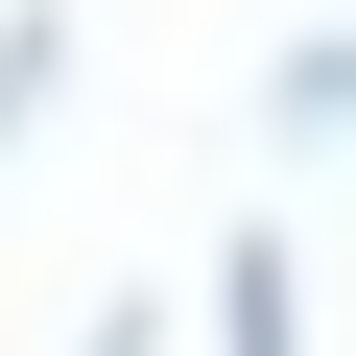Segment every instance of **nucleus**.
<instances>
[{"mask_svg":"<svg viewBox=\"0 0 356 356\" xmlns=\"http://www.w3.org/2000/svg\"><path fill=\"white\" fill-rule=\"evenodd\" d=\"M261 143H356V24H285L261 48Z\"/></svg>","mask_w":356,"mask_h":356,"instance_id":"1","label":"nucleus"},{"mask_svg":"<svg viewBox=\"0 0 356 356\" xmlns=\"http://www.w3.org/2000/svg\"><path fill=\"white\" fill-rule=\"evenodd\" d=\"M214 356H309V261L285 238H214Z\"/></svg>","mask_w":356,"mask_h":356,"instance_id":"2","label":"nucleus"},{"mask_svg":"<svg viewBox=\"0 0 356 356\" xmlns=\"http://www.w3.org/2000/svg\"><path fill=\"white\" fill-rule=\"evenodd\" d=\"M48 95H72V24H48V0H0V143H48Z\"/></svg>","mask_w":356,"mask_h":356,"instance_id":"3","label":"nucleus"},{"mask_svg":"<svg viewBox=\"0 0 356 356\" xmlns=\"http://www.w3.org/2000/svg\"><path fill=\"white\" fill-rule=\"evenodd\" d=\"M72 356H166V309H95V332H72Z\"/></svg>","mask_w":356,"mask_h":356,"instance_id":"4","label":"nucleus"}]
</instances>
